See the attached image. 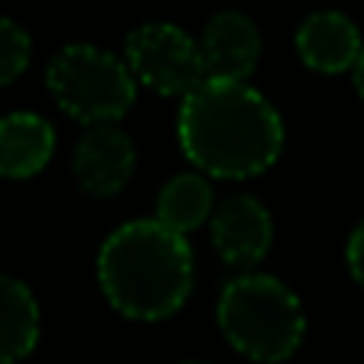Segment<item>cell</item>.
I'll use <instances>...</instances> for the list:
<instances>
[{"mask_svg": "<svg viewBox=\"0 0 364 364\" xmlns=\"http://www.w3.org/2000/svg\"><path fill=\"white\" fill-rule=\"evenodd\" d=\"M296 52L306 68L319 75H342V71H355L364 46L358 26L345 14L316 10L296 29Z\"/></svg>", "mask_w": 364, "mask_h": 364, "instance_id": "9c48e42d", "label": "cell"}, {"mask_svg": "<svg viewBox=\"0 0 364 364\" xmlns=\"http://www.w3.org/2000/svg\"><path fill=\"white\" fill-rule=\"evenodd\" d=\"M220 329L235 351L252 361H287L303 342L300 300L271 274H242L220 294Z\"/></svg>", "mask_w": 364, "mask_h": 364, "instance_id": "3957f363", "label": "cell"}, {"mask_svg": "<svg viewBox=\"0 0 364 364\" xmlns=\"http://www.w3.org/2000/svg\"><path fill=\"white\" fill-rule=\"evenodd\" d=\"M48 90L71 119L90 126H113L136 103V77L126 58L97 46H65L48 65Z\"/></svg>", "mask_w": 364, "mask_h": 364, "instance_id": "277c9868", "label": "cell"}, {"mask_svg": "<svg viewBox=\"0 0 364 364\" xmlns=\"http://www.w3.org/2000/svg\"><path fill=\"white\" fill-rule=\"evenodd\" d=\"M126 65L139 84L161 97H187L206 81L200 42L171 23H145L129 33Z\"/></svg>", "mask_w": 364, "mask_h": 364, "instance_id": "5b68a950", "label": "cell"}, {"mask_svg": "<svg viewBox=\"0 0 364 364\" xmlns=\"http://www.w3.org/2000/svg\"><path fill=\"white\" fill-rule=\"evenodd\" d=\"M75 178L90 197H113L136 171V145L117 126H90L75 149Z\"/></svg>", "mask_w": 364, "mask_h": 364, "instance_id": "8992f818", "label": "cell"}, {"mask_svg": "<svg viewBox=\"0 0 364 364\" xmlns=\"http://www.w3.org/2000/svg\"><path fill=\"white\" fill-rule=\"evenodd\" d=\"M348 271H351V277H355L358 284L364 287V220L355 226V232H351V239H348Z\"/></svg>", "mask_w": 364, "mask_h": 364, "instance_id": "5bb4252c", "label": "cell"}, {"mask_svg": "<svg viewBox=\"0 0 364 364\" xmlns=\"http://www.w3.org/2000/svg\"><path fill=\"white\" fill-rule=\"evenodd\" d=\"M351 77H355L358 94L364 97V52H361V58H358V65H355V71H351Z\"/></svg>", "mask_w": 364, "mask_h": 364, "instance_id": "9a60e30c", "label": "cell"}, {"mask_svg": "<svg viewBox=\"0 0 364 364\" xmlns=\"http://www.w3.org/2000/svg\"><path fill=\"white\" fill-rule=\"evenodd\" d=\"M97 277L123 316L142 323L165 319L184 306L193 290L191 242L159 220L126 223L103 242Z\"/></svg>", "mask_w": 364, "mask_h": 364, "instance_id": "7a4b0ae2", "label": "cell"}, {"mask_svg": "<svg viewBox=\"0 0 364 364\" xmlns=\"http://www.w3.org/2000/svg\"><path fill=\"white\" fill-rule=\"evenodd\" d=\"M181 364H203V361H181Z\"/></svg>", "mask_w": 364, "mask_h": 364, "instance_id": "2e32d148", "label": "cell"}, {"mask_svg": "<svg viewBox=\"0 0 364 364\" xmlns=\"http://www.w3.org/2000/svg\"><path fill=\"white\" fill-rule=\"evenodd\" d=\"M29 52H33V42H29L26 29L7 16H0V87L16 81L26 71Z\"/></svg>", "mask_w": 364, "mask_h": 364, "instance_id": "4fadbf2b", "label": "cell"}, {"mask_svg": "<svg viewBox=\"0 0 364 364\" xmlns=\"http://www.w3.org/2000/svg\"><path fill=\"white\" fill-rule=\"evenodd\" d=\"M55 132L36 113H10L0 119V178L26 181L48 165Z\"/></svg>", "mask_w": 364, "mask_h": 364, "instance_id": "30bf717a", "label": "cell"}, {"mask_svg": "<svg viewBox=\"0 0 364 364\" xmlns=\"http://www.w3.org/2000/svg\"><path fill=\"white\" fill-rule=\"evenodd\" d=\"M184 155L210 178L242 181L268 171L284 149L277 110L245 81L206 77L178 117Z\"/></svg>", "mask_w": 364, "mask_h": 364, "instance_id": "6da1fadb", "label": "cell"}, {"mask_svg": "<svg viewBox=\"0 0 364 364\" xmlns=\"http://www.w3.org/2000/svg\"><path fill=\"white\" fill-rule=\"evenodd\" d=\"M200 52H203L206 77H213V81H245L258 65V55H262V36H258V26L245 14L223 10L206 23Z\"/></svg>", "mask_w": 364, "mask_h": 364, "instance_id": "ba28073f", "label": "cell"}, {"mask_svg": "<svg viewBox=\"0 0 364 364\" xmlns=\"http://www.w3.org/2000/svg\"><path fill=\"white\" fill-rule=\"evenodd\" d=\"M213 216V191L203 174H178L159 191L155 200V220L171 232H193Z\"/></svg>", "mask_w": 364, "mask_h": 364, "instance_id": "7c38bea8", "label": "cell"}, {"mask_svg": "<svg viewBox=\"0 0 364 364\" xmlns=\"http://www.w3.org/2000/svg\"><path fill=\"white\" fill-rule=\"evenodd\" d=\"M39 342V306L33 290L0 274V364H16Z\"/></svg>", "mask_w": 364, "mask_h": 364, "instance_id": "8fae6325", "label": "cell"}, {"mask_svg": "<svg viewBox=\"0 0 364 364\" xmlns=\"http://www.w3.org/2000/svg\"><path fill=\"white\" fill-rule=\"evenodd\" d=\"M210 235H213V245L223 255V262L248 271L268 255L274 226H271L268 210L255 197H232L213 213Z\"/></svg>", "mask_w": 364, "mask_h": 364, "instance_id": "52a82bcc", "label": "cell"}]
</instances>
